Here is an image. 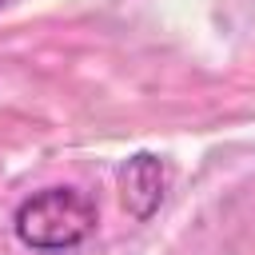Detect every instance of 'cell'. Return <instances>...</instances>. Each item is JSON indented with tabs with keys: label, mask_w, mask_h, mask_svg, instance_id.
<instances>
[{
	"label": "cell",
	"mask_w": 255,
	"mask_h": 255,
	"mask_svg": "<svg viewBox=\"0 0 255 255\" xmlns=\"http://www.w3.org/2000/svg\"><path fill=\"white\" fill-rule=\"evenodd\" d=\"M100 223L96 203L76 187H44L16 207V239L32 251L80 247Z\"/></svg>",
	"instance_id": "cell-1"
},
{
	"label": "cell",
	"mask_w": 255,
	"mask_h": 255,
	"mask_svg": "<svg viewBox=\"0 0 255 255\" xmlns=\"http://www.w3.org/2000/svg\"><path fill=\"white\" fill-rule=\"evenodd\" d=\"M163 187H167V167L159 155L151 151H135L131 159H124L120 167V199L135 219H151L155 207L163 203Z\"/></svg>",
	"instance_id": "cell-2"
},
{
	"label": "cell",
	"mask_w": 255,
	"mask_h": 255,
	"mask_svg": "<svg viewBox=\"0 0 255 255\" xmlns=\"http://www.w3.org/2000/svg\"><path fill=\"white\" fill-rule=\"evenodd\" d=\"M0 4H4V0H0Z\"/></svg>",
	"instance_id": "cell-3"
}]
</instances>
